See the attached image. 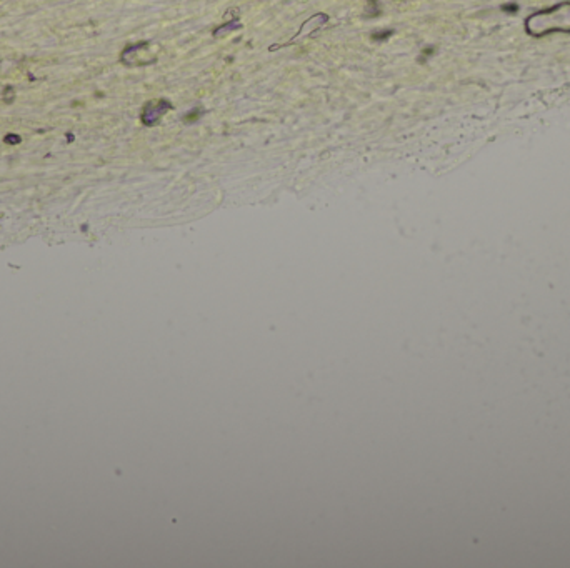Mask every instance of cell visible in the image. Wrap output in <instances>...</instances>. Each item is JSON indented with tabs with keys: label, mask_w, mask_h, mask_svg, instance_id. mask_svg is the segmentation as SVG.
Segmentation results:
<instances>
[{
	"label": "cell",
	"mask_w": 570,
	"mask_h": 568,
	"mask_svg": "<svg viewBox=\"0 0 570 568\" xmlns=\"http://www.w3.org/2000/svg\"><path fill=\"white\" fill-rule=\"evenodd\" d=\"M10 92H14V88L7 87L5 88V102H12V100H14V97H10Z\"/></svg>",
	"instance_id": "30bf717a"
},
{
	"label": "cell",
	"mask_w": 570,
	"mask_h": 568,
	"mask_svg": "<svg viewBox=\"0 0 570 568\" xmlns=\"http://www.w3.org/2000/svg\"><path fill=\"white\" fill-rule=\"evenodd\" d=\"M145 47H148L147 42H140V43H135V45L127 47L122 52V62L125 63V65H130V67L145 65L144 60L140 59V52H142Z\"/></svg>",
	"instance_id": "3957f363"
},
{
	"label": "cell",
	"mask_w": 570,
	"mask_h": 568,
	"mask_svg": "<svg viewBox=\"0 0 570 568\" xmlns=\"http://www.w3.org/2000/svg\"><path fill=\"white\" fill-rule=\"evenodd\" d=\"M432 54H434V48L425 47V48H423V52H422V59H420V62H423L425 59H428V55H432Z\"/></svg>",
	"instance_id": "9c48e42d"
},
{
	"label": "cell",
	"mask_w": 570,
	"mask_h": 568,
	"mask_svg": "<svg viewBox=\"0 0 570 568\" xmlns=\"http://www.w3.org/2000/svg\"><path fill=\"white\" fill-rule=\"evenodd\" d=\"M3 142H5V144H10V145H17L22 142V137H19L17 133H7Z\"/></svg>",
	"instance_id": "ba28073f"
},
{
	"label": "cell",
	"mask_w": 570,
	"mask_h": 568,
	"mask_svg": "<svg viewBox=\"0 0 570 568\" xmlns=\"http://www.w3.org/2000/svg\"><path fill=\"white\" fill-rule=\"evenodd\" d=\"M238 28H242V23L238 22V19H233L232 22H227V23H224V25H220L219 28H215L213 35H215V37H220V35L227 34V32H230V30H238Z\"/></svg>",
	"instance_id": "5b68a950"
},
{
	"label": "cell",
	"mask_w": 570,
	"mask_h": 568,
	"mask_svg": "<svg viewBox=\"0 0 570 568\" xmlns=\"http://www.w3.org/2000/svg\"><path fill=\"white\" fill-rule=\"evenodd\" d=\"M380 14H382V10H380V2H379V0H367L363 17H365V19H375V17H379Z\"/></svg>",
	"instance_id": "277c9868"
},
{
	"label": "cell",
	"mask_w": 570,
	"mask_h": 568,
	"mask_svg": "<svg viewBox=\"0 0 570 568\" xmlns=\"http://www.w3.org/2000/svg\"><path fill=\"white\" fill-rule=\"evenodd\" d=\"M202 115H204V110H202V108H193V110H190L189 113H185L182 120H184V124H195Z\"/></svg>",
	"instance_id": "52a82bcc"
},
{
	"label": "cell",
	"mask_w": 570,
	"mask_h": 568,
	"mask_svg": "<svg viewBox=\"0 0 570 568\" xmlns=\"http://www.w3.org/2000/svg\"><path fill=\"white\" fill-rule=\"evenodd\" d=\"M392 35H394V30L392 28H383V30H377L374 32V34L370 35V39L374 40V42H385V40H389Z\"/></svg>",
	"instance_id": "8992f818"
},
{
	"label": "cell",
	"mask_w": 570,
	"mask_h": 568,
	"mask_svg": "<svg viewBox=\"0 0 570 568\" xmlns=\"http://www.w3.org/2000/svg\"><path fill=\"white\" fill-rule=\"evenodd\" d=\"M327 20H329V15H325V14H317V15H314V17H310L307 22H304V25L300 27V30L297 32V35H295L287 45H292V43H295L297 40H300V39L307 37V35H312L314 32L320 30V28L327 23Z\"/></svg>",
	"instance_id": "7a4b0ae2"
},
{
	"label": "cell",
	"mask_w": 570,
	"mask_h": 568,
	"mask_svg": "<svg viewBox=\"0 0 570 568\" xmlns=\"http://www.w3.org/2000/svg\"><path fill=\"white\" fill-rule=\"evenodd\" d=\"M169 110H172V104L165 99H160V100H157V102H148V104H145L142 115H140V120H142L144 125L152 127V125L159 124L162 115H165Z\"/></svg>",
	"instance_id": "6da1fadb"
}]
</instances>
